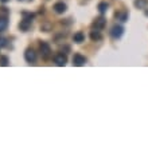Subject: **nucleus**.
Returning <instances> with one entry per match:
<instances>
[{"instance_id": "obj_16", "label": "nucleus", "mask_w": 148, "mask_h": 146, "mask_svg": "<svg viewBox=\"0 0 148 146\" xmlns=\"http://www.w3.org/2000/svg\"><path fill=\"white\" fill-rule=\"evenodd\" d=\"M7 46V39L5 38H0V47Z\"/></svg>"}, {"instance_id": "obj_14", "label": "nucleus", "mask_w": 148, "mask_h": 146, "mask_svg": "<svg viewBox=\"0 0 148 146\" xmlns=\"http://www.w3.org/2000/svg\"><path fill=\"white\" fill-rule=\"evenodd\" d=\"M128 12H123V14H119V15H117V18H119V19L121 20V22H127V20H128Z\"/></svg>"}, {"instance_id": "obj_17", "label": "nucleus", "mask_w": 148, "mask_h": 146, "mask_svg": "<svg viewBox=\"0 0 148 146\" xmlns=\"http://www.w3.org/2000/svg\"><path fill=\"white\" fill-rule=\"evenodd\" d=\"M0 1H3V3H5V1H8V0H0Z\"/></svg>"}, {"instance_id": "obj_8", "label": "nucleus", "mask_w": 148, "mask_h": 146, "mask_svg": "<svg viewBox=\"0 0 148 146\" xmlns=\"http://www.w3.org/2000/svg\"><path fill=\"white\" fill-rule=\"evenodd\" d=\"M53 10H54L57 14H63V12L67 10L66 7V4L62 3V1H59V3H55L54 4V7H53Z\"/></svg>"}, {"instance_id": "obj_1", "label": "nucleus", "mask_w": 148, "mask_h": 146, "mask_svg": "<svg viewBox=\"0 0 148 146\" xmlns=\"http://www.w3.org/2000/svg\"><path fill=\"white\" fill-rule=\"evenodd\" d=\"M39 51H40V55H42L43 59H49L51 56V47L49 43L46 42H42L40 44H39Z\"/></svg>"}, {"instance_id": "obj_10", "label": "nucleus", "mask_w": 148, "mask_h": 146, "mask_svg": "<svg viewBox=\"0 0 148 146\" xmlns=\"http://www.w3.org/2000/svg\"><path fill=\"white\" fill-rule=\"evenodd\" d=\"M101 32L98 30H93L92 32H90V39L93 40V42H98V40H101Z\"/></svg>"}, {"instance_id": "obj_3", "label": "nucleus", "mask_w": 148, "mask_h": 146, "mask_svg": "<svg viewBox=\"0 0 148 146\" xmlns=\"http://www.w3.org/2000/svg\"><path fill=\"white\" fill-rule=\"evenodd\" d=\"M105 24H106V19H105V18H102V16H100V18H97V19L93 22L92 27H93V30L101 31L102 28L105 27Z\"/></svg>"}, {"instance_id": "obj_6", "label": "nucleus", "mask_w": 148, "mask_h": 146, "mask_svg": "<svg viewBox=\"0 0 148 146\" xmlns=\"http://www.w3.org/2000/svg\"><path fill=\"white\" fill-rule=\"evenodd\" d=\"M32 18H34V15H28V18H26V19L22 20V22H20V24H19L20 30L27 31L28 28H30V26L32 24Z\"/></svg>"}, {"instance_id": "obj_4", "label": "nucleus", "mask_w": 148, "mask_h": 146, "mask_svg": "<svg viewBox=\"0 0 148 146\" xmlns=\"http://www.w3.org/2000/svg\"><path fill=\"white\" fill-rule=\"evenodd\" d=\"M24 59H26V62H28V63H34V62L36 60V52L32 48H28V50H26V52H24Z\"/></svg>"}, {"instance_id": "obj_13", "label": "nucleus", "mask_w": 148, "mask_h": 146, "mask_svg": "<svg viewBox=\"0 0 148 146\" xmlns=\"http://www.w3.org/2000/svg\"><path fill=\"white\" fill-rule=\"evenodd\" d=\"M7 26H8L7 18H0V32L5 30V28H7Z\"/></svg>"}, {"instance_id": "obj_15", "label": "nucleus", "mask_w": 148, "mask_h": 146, "mask_svg": "<svg viewBox=\"0 0 148 146\" xmlns=\"http://www.w3.org/2000/svg\"><path fill=\"white\" fill-rule=\"evenodd\" d=\"M10 63V59L7 56H0V66H8Z\"/></svg>"}, {"instance_id": "obj_5", "label": "nucleus", "mask_w": 148, "mask_h": 146, "mask_svg": "<svg viewBox=\"0 0 148 146\" xmlns=\"http://www.w3.org/2000/svg\"><path fill=\"white\" fill-rule=\"evenodd\" d=\"M86 63V58L84 56V55L81 54H74L73 56V65L77 66V67H81V66H84Z\"/></svg>"}, {"instance_id": "obj_12", "label": "nucleus", "mask_w": 148, "mask_h": 146, "mask_svg": "<svg viewBox=\"0 0 148 146\" xmlns=\"http://www.w3.org/2000/svg\"><path fill=\"white\" fill-rule=\"evenodd\" d=\"M108 7H109V4L105 3V1H104V3H100L98 4V11L101 12V14H105V12L108 11Z\"/></svg>"}, {"instance_id": "obj_9", "label": "nucleus", "mask_w": 148, "mask_h": 146, "mask_svg": "<svg viewBox=\"0 0 148 146\" xmlns=\"http://www.w3.org/2000/svg\"><path fill=\"white\" fill-rule=\"evenodd\" d=\"M73 40L75 43H82L84 40H85V34H84V32H81V31H78V32H75V34H74Z\"/></svg>"}, {"instance_id": "obj_11", "label": "nucleus", "mask_w": 148, "mask_h": 146, "mask_svg": "<svg viewBox=\"0 0 148 146\" xmlns=\"http://www.w3.org/2000/svg\"><path fill=\"white\" fill-rule=\"evenodd\" d=\"M148 1L147 0H135V7H137L139 10H143V8L147 7Z\"/></svg>"}, {"instance_id": "obj_2", "label": "nucleus", "mask_w": 148, "mask_h": 146, "mask_svg": "<svg viewBox=\"0 0 148 146\" xmlns=\"http://www.w3.org/2000/svg\"><path fill=\"white\" fill-rule=\"evenodd\" d=\"M109 34L113 39H120L121 36H123V34H124V27L120 26V24H114V26L110 28Z\"/></svg>"}, {"instance_id": "obj_7", "label": "nucleus", "mask_w": 148, "mask_h": 146, "mask_svg": "<svg viewBox=\"0 0 148 146\" xmlns=\"http://www.w3.org/2000/svg\"><path fill=\"white\" fill-rule=\"evenodd\" d=\"M54 62L57 63V66H65L67 63V56L63 52H59L54 56Z\"/></svg>"}]
</instances>
